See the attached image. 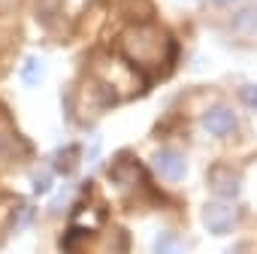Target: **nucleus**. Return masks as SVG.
<instances>
[{
	"instance_id": "obj_1",
	"label": "nucleus",
	"mask_w": 257,
	"mask_h": 254,
	"mask_svg": "<svg viewBox=\"0 0 257 254\" xmlns=\"http://www.w3.org/2000/svg\"><path fill=\"white\" fill-rule=\"evenodd\" d=\"M121 52H124L127 64L140 67L143 73H161V70H170L176 64L179 46L167 31L137 25L121 37Z\"/></svg>"
},
{
	"instance_id": "obj_2",
	"label": "nucleus",
	"mask_w": 257,
	"mask_h": 254,
	"mask_svg": "<svg viewBox=\"0 0 257 254\" xmlns=\"http://www.w3.org/2000/svg\"><path fill=\"white\" fill-rule=\"evenodd\" d=\"M239 206L233 200H209L203 209H200V218H203V227L212 233V236H227L239 227Z\"/></svg>"
},
{
	"instance_id": "obj_3",
	"label": "nucleus",
	"mask_w": 257,
	"mask_h": 254,
	"mask_svg": "<svg viewBox=\"0 0 257 254\" xmlns=\"http://www.w3.org/2000/svg\"><path fill=\"white\" fill-rule=\"evenodd\" d=\"M112 179L124 188V191H134V188H143L146 182H149V176H146V170H143V164L127 152V155H118L115 158V164H112Z\"/></svg>"
},
{
	"instance_id": "obj_4",
	"label": "nucleus",
	"mask_w": 257,
	"mask_h": 254,
	"mask_svg": "<svg viewBox=\"0 0 257 254\" xmlns=\"http://www.w3.org/2000/svg\"><path fill=\"white\" fill-rule=\"evenodd\" d=\"M203 127H206V134H212V137H233L236 131H239V118H236V112L230 109V106H212V109H206V115H203Z\"/></svg>"
},
{
	"instance_id": "obj_5",
	"label": "nucleus",
	"mask_w": 257,
	"mask_h": 254,
	"mask_svg": "<svg viewBox=\"0 0 257 254\" xmlns=\"http://www.w3.org/2000/svg\"><path fill=\"white\" fill-rule=\"evenodd\" d=\"M239 173L233 170V167H227V164H215L212 170H209V188H212V194L218 197V200H236L239 197Z\"/></svg>"
},
{
	"instance_id": "obj_6",
	"label": "nucleus",
	"mask_w": 257,
	"mask_h": 254,
	"mask_svg": "<svg viewBox=\"0 0 257 254\" xmlns=\"http://www.w3.org/2000/svg\"><path fill=\"white\" fill-rule=\"evenodd\" d=\"M155 170H158V176H164V179H170V182H179V179L188 176V161H185L182 152L164 149V152L155 155Z\"/></svg>"
},
{
	"instance_id": "obj_7",
	"label": "nucleus",
	"mask_w": 257,
	"mask_h": 254,
	"mask_svg": "<svg viewBox=\"0 0 257 254\" xmlns=\"http://www.w3.org/2000/svg\"><path fill=\"white\" fill-rule=\"evenodd\" d=\"M79 161H82V149H79V146H64V149H58L55 158H52V173H58V176H73L76 167H79Z\"/></svg>"
},
{
	"instance_id": "obj_8",
	"label": "nucleus",
	"mask_w": 257,
	"mask_h": 254,
	"mask_svg": "<svg viewBox=\"0 0 257 254\" xmlns=\"http://www.w3.org/2000/svg\"><path fill=\"white\" fill-rule=\"evenodd\" d=\"M233 31L257 37V4H245L236 16H233Z\"/></svg>"
},
{
	"instance_id": "obj_9",
	"label": "nucleus",
	"mask_w": 257,
	"mask_h": 254,
	"mask_svg": "<svg viewBox=\"0 0 257 254\" xmlns=\"http://www.w3.org/2000/svg\"><path fill=\"white\" fill-rule=\"evenodd\" d=\"M155 254H185V245H182L179 233H173V230L158 233V239H155Z\"/></svg>"
},
{
	"instance_id": "obj_10",
	"label": "nucleus",
	"mask_w": 257,
	"mask_h": 254,
	"mask_svg": "<svg viewBox=\"0 0 257 254\" xmlns=\"http://www.w3.org/2000/svg\"><path fill=\"white\" fill-rule=\"evenodd\" d=\"M40 79H43V61H40L37 55H28L25 64H22V82L31 85V88H37Z\"/></svg>"
},
{
	"instance_id": "obj_11",
	"label": "nucleus",
	"mask_w": 257,
	"mask_h": 254,
	"mask_svg": "<svg viewBox=\"0 0 257 254\" xmlns=\"http://www.w3.org/2000/svg\"><path fill=\"white\" fill-rule=\"evenodd\" d=\"M34 218H37V209H34L31 203H22V206L16 209V215H13V230H25V227H31Z\"/></svg>"
},
{
	"instance_id": "obj_12",
	"label": "nucleus",
	"mask_w": 257,
	"mask_h": 254,
	"mask_svg": "<svg viewBox=\"0 0 257 254\" xmlns=\"http://www.w3.org/2000/svg\"><path fill=\"white\" fill-rule=\"evenodd\" d=\"M52 182H55V176H52V167H49V170H37V173L31 176L34 194H49V191H52Z\"/></svg>"
},
{
	"instance_id": "obj_13",
	"label": "nucleus",
	"mask_w": 257,
	"mask_h": 254,
	"mask_svg": "<svg viewBox=\"0 0 257 254\" xmlns=\"http://www.w3.org/2000/svg\"><path fill=\"white\" fill-rule=\"evenodd\" d=\"M239 100H242L248 109L257 112V85H242V88H239Z\"/></svg>"
},
{
	"instance_id": "obj_14",
	"label": "nucleus",
	"mask_w": 257,
	"mask_h": 254,
	"mask_svg": "<svg viewBox=\"0 0 257 254\" xmlns=\"http://www.w3.org/2000/svg\"><path fill=\"white\" fill-rule=\"evenodd\" d=\"M19 7V0H0V13H13Z\"/></svg>"
},
{
	"instance_id": "obj_15",
	"label": "nucleus",
	"mask_w": 257,
	"mask_h": 254,
	"mask_svg": "<svg viewBox=\"0 0 257 254\" xmlns=\"http://www.w3.org/2000/svg\"><path fill=\"white\" fill-rule=\"evenodd\" d=\"M215 4H221V7H224V4H233V0H215Z\"/></svg>"
}]
</instances>
